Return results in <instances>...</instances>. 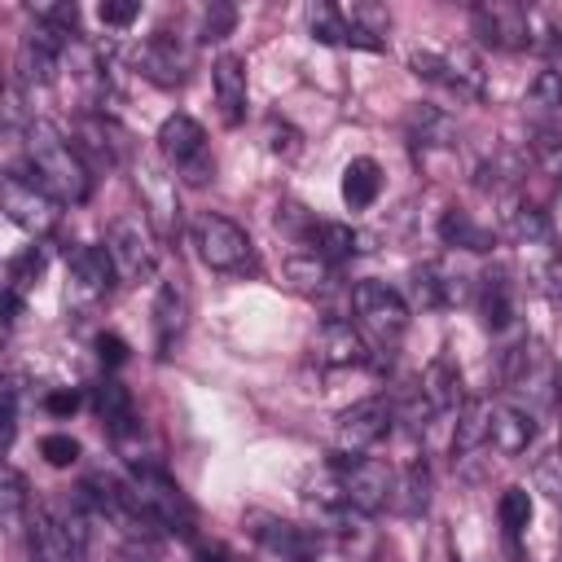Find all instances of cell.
<instances>
[{"instance_id": "14", "label": "cell", "mask_w": 562, "mask_h": 562, "mask_svg": "<svg viewBox=\"0 0 562 562\" xmlns=\"http://www.w3.org/2000/svg\"><path fill=\"white\" fill-rule=\"evenodd\" d=\"M105 255H110V263H114V277L119 281H127V285H136V281H145L149 272H154V263H158V246H154V233H149V224L140 220V215H119L110 228H105Z\"/></svg>"}, {"instance_id": "6", "label": "cell", "mask_w": 562, "mask_h": 562, "mask_svg": "<svg viewBox=\"0 0 562 562\" xmlns=\"http://www.w3.org/2000/svg\"><path fill=\"white\" fill-rule=\"evenodd\" d=\"M351 312H356V329L373 342V351H395L404 329H408V303L400 299V290L382 285V281H356L351 285Z\"/></svg>"}, {"instance_id": "26", "label": "cell", "mask_w": 562, "mask_h": 562, "mask_svg": "<svg viewBox=\"0 0 562 562\" xmlns=\"http://www.w3.org/2000/svg\"><path fill=\"white\" fill-rule=\"evenodd\" d=\"M114 281V263L105 246H75L70 250V285L79 299H101Z\"/></svg>"}, {"instance_id": "23", "label": "cell", "mask_w": 562, "mask_h": 562, "mask_svg": "<svg viewBox=\"0 0 562 562\" xmlns=\"http://www.w3.org/2000/svg\"><path fill=\"white\" fill-rule=\"evenodd\" d=\"M474 294H479L483 325H487L492 334H501V329L514 325V316H518V299H514L509 268H487V272L479 277V285H474Z\"/></svg>"}, {"instance_id": "18", "label": "cell", "mask_w": 562, "mask_h": 562, "mask_svg": "<svg viewBox=\"0 0 562 562\" xmlns=\"http://www.w3.org/2000/svg\"><path fill=\"white\" fill-rule=\"evenodd\" d=\"M88 404H92V413L101 417L105 435H110L119 448H127V439H132V435H140L132 391H127V386H123L114 373H105V378H97V382L88 386Z\"/></svg>"}, {"instance_id": "40", "label": "cell", "mask_w": 562, "mask_h": 562, "mask_svg": "<svg viewBox=\"0 0 562 562\" xmlns=\"http://www.w3.org/2000/svg\"><path fill=\"white\" fill-rule=\"evenodd\" d=\"M40 457H44L48 465L66 470V465L79 461V439H70V435H44V439H40Z\"/></svg>"}, {"instance_id": "44", "label": "cell", "mask_w": 562, "mask_h": 562, "mask_svg": "<svg viewBox=\"0 0 562 562\" xmlns=\"http://www.w3.org/2000/svg\"><path fill=\"white\" fill-rule=\"evenodd\" d=\"M268 149H272V154L294 158V154L303 149V140H299V132H294V127H285V123L277 127V123H272V127H268Z\"/></svg>"}, {"instance_id": "2", "label": "cell", "mask_w": 562, "mask_h": 562, "mask_svg": "<svg viewBox=\"0 0 562 562\" xmlns=\"http://www.w3.org/2000/svg\"><path fill=\"white\" fill-rule=\"evenodd\" d=\"M127 487H132V501L149 531H171L189 544L198 540V509L162 465H132Z\"/></svg>"}, {"instance_id": "30", "label": "cell", "mask_w": 562, "mask_h": 562, "mask_svg": "<svg viewBox=\"0 0 562 562\" xmlns=\"http://www.w3.org/2000/svg\"><path fill=\"white\" fill-rule=\"evenodd\" d=\"M378 193H382V167H378V158H369V154L351 158L342 167V202L351 211H364V206L378 202Z\"/></svg>"}, {"instance_id": "11", "label": "cell", "mask_w": 562, "mask_h": 562, "mask_svg": "<svg viewBox=\"0 0 562 562\" xmlns=\"http://www.w3.org/2000/svg\"><path fill=\"white\" fill-rule=\"evenodd\" d=\"M154 140H158L162 162H167L180 180L206 184V180L215 176V158H211V149H206V132H202V123H198L193 114H180V110L167 114Z\"/></svg>"}, {"instance_id": "33", "label": "cell", "mask_w": 562, "mask_h": 562, "mask_svg": "<svg viewBox=\"0 0 562 562\" xmlns=\"http://www.w3.org/2000/svg\"><path fill=\"white\" fill-rule=\"evenodd\" d=\"M391 509L404 514V518H417L430 509V470L426 461H413L400 479H395V496H391Z\"/></svg>"}, {"instance_id": "10", "label": "cell", "mask_w": 562, "mask_h": 562, "mask_svg": "<svg viewBox=\"0 0 562 562\" xmlns=\"http://www.w3.org/2000/svg\"><path fill=\"white\" fill-rule=\"evenodd\" d=\"M241 527L259 549H268L281 562H321V553H325V531L321 527H303V522L268 514V509H246Z\"/></svg>"}, {"instance_id": "9", "label": "cell", "mask_w": 562, "mask_h": 562, "mask_svg": "<svg viewBox=\"0 0 562 562\" xmlns=\"http://www.w3.org/2000/svg\"><path fill=\"white\" fill-rule=\"evenodd\" d=\"M334 474H338V487H342V501L347 509L356 514H382L395 496V470L378 457H364V452H334L329 457Z\"/></svg>"}, {"instance_id": "17", "label": "cell", "mask_w": 562, "mask_h": 562, "mask_svg": "<svg viewBox=\"0 0 562 562\" xmlns=\"http://www.w3.org/2000/svg\"><path fill=\"white\" fill-rule=\"evenodd\" d=\"M312 360L325 364V369H351V364H369L373 351H369V338L351 321L325 316L316 338H312Z\"/></svg>"}, {"instance_id": "45", "label": "cell", "mask_w": 562, "mask_h": 562, "mask_svg": "<svg viewBox=\"0 0 562 562\" xmlns=\"http://www.w3.org/2000/svg\"><path fill=\"white\" fill-rule=\"evenodd\" d=\"M97 356H101V364H105V373H110V369H119V364L127 360V342H123L119 334H101V338H97Z\"/></svg>"}, {"instance_id": "49", "label": "cell", "mask_w": 562, "mask_h": 562, "mask_svg": "<svg viewBox=\"0 0 562 562\" xmlns=\"http://www.w3.org/2000/svg\"><path fill=\"white\" fill-rule=\"evenodd\" d=\"M558 404H562V364H558Z\"/></svg>"}, {"instance_id": "43", "label": "cell", "mask_w": 562, "mask_h": 562, "mask_svg": "<svg viewBox=\"0 0 562 562\" xmlns=\"http://www.w3.org/2000/svg\"><path fill=\"white\" fill-rule=\"evenodd\" d=\"M18 417H22V382L18 378H9L4 382V443L13 448V439H18Z\"/></svg>"}, {"instance_id": "36", "label": "cell", "mask_w": 562, "mask_h": 562, "mask_svg": "<svg viewBox=\"0 0 562 562\" xmlns=\"http://www.w3.org/2000/svg\"><path fill=\"white\" fill-rule=\"evenodd\" d=\"M31 496H26V483L18 470H4V483H0V509H4V527L18 531L26 518H31Z\"/></svg>"}, {"instance_id": "19", "label": "cell", "mask_w": 562, "mask_h": 562, "mask_svg": "<svg viewBox=\"0 0 562 562\" xmlns=\"http://www.w3.org/2000/svg\"><path fill=\"white\" fill-rule=\"evenodd\" d=\"M75 149H79V158L88 162V171H110V167H119L123 162V149H127V140H123V132L105 119V114H83L79 123H75V140H70Z\"/></svg>"}, {"instance_id": "24", "label": "cell", "mask_w": 562, "mask_h": 562, "mask_svg": "<svg viewBox=\"0 0 562 562\" xmlns=\"http://www.w3.org/2000/svg\"><path fill=\"white\" fill-rule=\"evenodd\" d=\"M536 439V417L518 404H492V422H487V443L501 457H522Z\"/></svg>"}, {"instance_id": "13", "label": "cell", "mask_w": 562, "mask_h": 562, "mask_svg": "<svg viewBox=\"0 0 562 562\" xmlns=\"http://www.w3.org/2000/svg\"><path fill=\"white\" fill-rule=\"evenodd\" d=\"M132 66L154 88H184L193 75V44L171 31H154L132 48Z\"/></svg>"}, {"instance_id": "16", "label": "cell", "mask_w": 562, "mask_h": 562, "mask_svg": "<svg viewBox=\"0 0 562 562\" xmlns=\"http://www.w3.org/2000/svg\"><path fill=\"white\" fill-rule=\"evenodd\" d=\"M391 422H395V408H391L382 395L356 400V404L342 408L338 422H334L338 452H369L373 443H382V439L391 435Z\"/></svg>"}, {"instance_id": "41", "label": "cell", "mask_w": 562, "mask_h": 562, "mask_svg": "<svg viewBox=\"0 0 562 562\" xmlns=\"http://www.w3.org/2000/svg\"><path fill=\"white\" fill-rule=\"evenodd\" d=\"M233 22H237V9L215 0V4L202 13V31H198V40H202V44H206V40H224V35L233 31Z\"/></svg>"}, {"instance_id": "28", "label": "cell", "mask_w": 562, "mask_h": 562, "mask_svg": "<svg viewBox=\"0 0 562 562\" xmlns=\"http://www.w3.org/2000/svg\"><path fill=\"white\" fill-rule=\"evenodd\" d=\"M408 294H413V307H422V312H435V307H448V303L461 299V290H457V281H452V272H448L443 263H422V268H413Z\"/></svg>"}, {"instance_id": "35", "label": "cell", "mask_w": 562, "mask_h": 562, "mask_svg": "<svg viewBox=\"0 0 562 562\" xmlns=\"http://www.w3.org/2000/svg\"><path fill=\"white\" fill-rule=\"evenodd\" d=\"M496 518H501L505 536L518 540L527 531V522H531V492L527 487H505L501 501H496Z\"/></svg>"}, {"instance_id": "42", "label": "cell", "mask_w": 562, "mask_h": 562, "mask_svg": "<svg viewBox=\"0 0 562 562\" xmlns=\"http://www.w3.org/2000/svg\"><path fill=\"white\" fill-rule=\"evenodd\" d=\"M97 18H101L105 26H119V31H123V26H132V22L140 18V4H136V0H105V4L97 9Z\"/></svg>"}, {"instance_id": "21", "label": "cell", "mask_w": 562, "mask_h": 562, "mask_svg": "<svg viewBox=\"0 0 562 562\" xmlns=\"http://www.w3.org/2000/svg\"><path fill=\"white\" fill-rule=\"evenodd\" d=\"M417 395H422V404L430 408V417L461 413V404H465L461 369H457L448 356H435V360L422 369V378H417Z\"/></svg>"}, {"instance_id": "48", "label": "cell", "mask_w": 562, "mask_h": 562, "mask_svg": "<svg viewBox=\"0 0 562 562\" xmlns=\"http://www.w3.org/2000/svg\"><path fill=\"white\" fill-rule=\"evenodd\" d=\"M119 562H154V553H149V549H145V544H127V549H123V558H119Z\"/></svg>"}, {"instance_id": "4", "label": "cell", "mask_w": 562, "mask_h": 562, "mask_svg": "<svg viewBox=\"0 0 562 562\" xmlns=\"http://www.w3.org/2000/svg\"><path fill=\"white\" fill-rule=\"evenodd\" d=\"M307 26L316 44H342V48H386V13L378 4H312Z\"/></svg>"}, {"instance_id": "50", "label": "cell", "mask_w": 562, "mask_h": 562, "mask_svg": "<svg viewBox=\"0 0 562 562\" xmlns=\"http://www.w3.org/2000/svg\"><path fill=\"white\" fill-rule=\"evenodd\" d=\"M558 544H562V540H558Z\"/></svg>"}, {"instance_id": "27", "label": "cell", "mask_w": 562, "mask_h": 562, "mask_svg": "<svg viewBox=\"0 0 562 562\" xmlns=\"http://www.w3.org/2000/svg\"><path fill=\"white\" fill-rule=\"evenodd\" d=\"M303 246H307V255H316L329 268H338V263H347L360 250V233L351 224H338V220H316Z\"/></svg>"}, {"instance_id": "47", "label": "cell", "mask_w": 562, "mask_h": 562, "mask_svg": "<svg viewBox=\"0 0 562 562\" xmlns=\"http://www.w3.org/2000/svg\"><path fill=\"white\" fill-rule=\"evenodd\" d=\"M44 408H48L53 417H70V413L79 408V395H75V391H48V395H44Z\"/></svg>"}, {"instance_id": "3", "label": "cell", "mask_w": 562, "mask_h": 562, "mask_svg": "<svg viewBox=\"0 0 562 562\" xmlns=\"http://www.w3.org/2000/svg\"><path fill=\"white\" fill-rule=\"evenodd\" d=\"M88 514L79 509V501L70 496L66 505H31L26 518V549L31 562H83L88 549Z\"/></svg>"}, {"instance_id": "12", "label": "cell", "mask_w": 562, "mask_h": 562, "mask_svg": "<svg viewBox=\"0 0 562 562\" xmlns=\"http://www.w3.org/2000/svg\"><path fill=\"white\" fill-rule=\"evenodd\" d=\"M408 66H413V75L417 79H430V83H439V88H448L452 97H461V101H479L483 92H487V83H483V66H479V57L470 53V48H417L413 57H408Z\"/></svg>"}, {"instance_id": "5", "label": "cell", "mask_w": 562, "mask_h": 562, "mask_svg": "<svg viewBox=\"0 0 562 562\" xmlns=\"http://www.w3.org/2000/svg\"><path fill=\"white\" fill-rule=\"evenodd\" d=\"M501 386L518 400V408H527L531 417L549 404H558V364L544 360L540 342L522 338L518 347H509L501 356Z\"/></svg>"}, {"instance_id": "22", "label": "cell", "mask_w": 562, "mask_h": 562, "mask_svg": "<svg viewBox=\"0 0 562 562\" xmlns=\"http://www.w3.org/2000/svg\"><path fill=\"white\" fill-rule=\"evenodd\" d=\"M211 88H215L220 119L228 127H237L246 119V61L237 53H220L211 66Z\"/></svg>"}, {"instance_id": "15", "label": "cell", "mask_w": 562, "mask_h": 562, "mask_svg": "<svg viewBox=\"0 0 562 562\" xmlns=\"http://www.w3.org/2000/svg\"><path fill=\"white\" fill-rule=\"evenodd\" d=\"M57 198L31 176V171H9L4 176V215L18 224V228H26V233H48L53 224H57Z\"/></svg>"}, {"instance_id": "38", "label": "cell", "mask_w": 562, "mask_h": 562, "mask_svg": "<svg viewBox=\"0 0 562 562\" xmlns=\"http://www.w3.org/2000/svg\"><path fill=\"white\" fill-rule=\"evenodd\" d=\"M531 483H536V492H544L549 505L562 509V448H553V452H544V457L536 461Z\"/></svg>"}, {"instance_id": "8", "label": "cell", "mask_w": 562, "mask_h": 562, "mask_svg": "<svg viewBox=\"0 0 562 562\" xmlns=\"http://www.w3.org/2000/svg\"><path fill=\"white\" fill-rule=\"evenodd\" d=\"M470 22H474V35H479L483 44H492V48H509V53H514V48H536V53H544V48L558 44V35H549L531 9L509 4V0L479 4V9L470 13Z\"/></svg>"}, {"instance_id": "7", "label": "cell", "mask_w": 562, "mask_h": 562, "mask_svg": "<svg viewBox=\"0 0 562 562\" xmlns=\"http://www.w3.org/2000/svg\"><path fill=\"white\" fill-rule=\"evenodd\" d=\"M189 237H193L198 259H202L211 272H255V268H259L255 241H250L246 228L233 224L228 215L202 211V215L189 224Z\"/></svg>"}, {"instance_id": "32", "label": "cell", "mask_w": 562, "mask_h": 562, "mask_svg": "<svg viewBox=\"0 0 562 562\" xmlns=\"http://www.w3.org/2000/svg\"><path fill=\"white\" fill-rule=\"evenodd\" d=\"M439 237H443V246H457V250H474V255H483V250H492L496 246V237H492V228H483L470 211H443V220H439Z\"/></svg>"}, {"instance_id": "34", "label": "cell", "mask_w": 562, "mask_h": 562, "mask_svg": "<svg viewBox=\"0 0 562 562\" xmlns=\"http://www.w3.org/2000/svg\"><path fill=\"white\" fill-rule=\"evenodd\" d=\"M487 422H492V404L487 400H465L457 413V435H452V452H474L487 439Z\"/></svg>"}, {"instance_id": "29", "label": "cell", "mask_w": 562, "mask_h": 562, "mask_svg": "<svg viewBox=\"0 0 562 562\" xmlns=\"http://www.w3.org/2000/svg\"><path fill=\"white\" fill-rule=\"evenodd\" d=\"M404 136L413 149H439V145H452L457 127L439 105H413L404 114Z\"/></svg>"}, {"instance_id": "25", "label": "cell", "mask_w": 562, "mask_h": 562, "mask_svg": "<svg viewBox=\"0 0 562 562\" xmlns=\"http://www.w3.org/2000/svg\"><path fill=\"white\" fill-rule=\"evenodd\" d=\"M184 316H189V299L180 281H162L154 294V347L158 356H171L176 338L184 334Z\"/></svg>"}, {"instance_id": "39", "label": "cell", "mask_w": 562, "mask_h": 562, "mask_svg": "<svg viewBox=\"0 0 562 562\" xmlns=\"http://www.w3.org/2000/svg\"><path fill=\"white\" fill-rule=\"evenodd\" d=\"M527 101H531L540 114L562 110V75H558V70H540L536 83H531V92H527Z\"/></svg>"}, {"instance_id": "37", "label": "cell", "mask_w": 562, "mask_h": 562, "mask_svg": "<svg viewBox=\"0 0 562 562\" xmlns=\"http://www.w3.org/2000/svg\"><path fill=\"white\" fill-rule=\"evenodd\" d=\"M44 272V246H26L13 263H9V285H4V294H13V299H22L31 285H35V277Z\"/></svg>"}, {"instance_id": "51", "label": "cell", "mask_w": 562, "mask_h": 562, "mask_svg": "<svg viewBox=\"0 0 562 562\" xmlns=\"http://www.w3.org/2000/svg\"><path fill=\"white\" fill-rule=\"evenodd\" d=\"M558 448H562V443H558Z\"/></svg>"}, {"instance_id": "1", "label": "cell", "mask_w": 562, "mask_h": 562, "mask_svg": "<svg viewBox=\"0 0 562 562\" xmlns=\"http://www.w3.org/2000/svg\"><path fill=\"white\" fill-rule=\"evenodd\" d=\"M22 149H26V167H31V176H35L61 206H79V202H88V193H92V171H88V162L79 158V149H75L53 123L35 119V123L26 127Z\"/></svg>"}, {"instance_id": "31", "label": "cell", "mask_w": 562, "mask_h": 562, "mask_svg": "<svg viewBox=\"0 0 562 562\" xmlns=\"http://www.w3.org/2000/svg\"><path fill=\"white\" fill-rule=\"evenodd\" d=\"M285 285L303 299H325L338 285V272L316 255H294V259H285Z\"/></svg>"}, {"instance_id": "20", "label": "cell", "mask_w": 562, "mask_h": 562, "mask_svg": "<svg viewBox=\"0 0 562 562\" xmlns=\"http://www.w3.org/2000/svg\"><path fill=\"white\" fill-rule=\"evenodd\" d=\"M325 518V531L334 536V544H338V553L347 558V562H378V553H382V536H378V527L369 522V514H356V509H334V514H321Z\"/></svg>"}, {"instance_id": "46", "label": "cell", "mask_w": 562, "mask_h": 562, "mask_svg": "<svg viewBox=\"0 0 562 562\" xmlns=\"http://www.w3.org/2000/svg\"><path fill=\"white\" fill-rule=\"evenodd\" d=\"M193 558H198V562H246V558H237L228 544H220V540H202V536L193 540Z\"/></svg>"}]
</instances>
